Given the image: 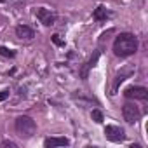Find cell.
I'll return each mask as SVG.
<instances>
[{
	"mask_svg": "<svg viewBox=\"0 0 148 148\" xmlns=\"http://www.w3.org/2000/svg\"><path fill=\"white\" fill-rule=\"evenodd\" d=\"M138 51V38L132 33H120L113 42V52L119 58H127Z\"/></svg>",
	"mask_w": 148,
	"mask_h": 148,
	"instance_id": "cell-1",
	"label": "cell"
},
{
	"mask_svg": "<svg viewBox=\"0 0 148 148\" xmlns=\"http://www.w3.org/2000/svg\"><path fill=\"white\" fill-rule=\"evenodd\" d=\"M16 131L21 138H32L37 132V124L32 117L21 115V117L16 119Z\"/></svg>",
	"mask_w": 148,
	"mask_h": 148,
	"instance_id": "cell-2",
	"label": "cell"
},
{
	"mask_svg": "<svg viewBox=\"0 0 148 148\" xmlns=\"http://www.w3.org/2000/svg\"><path fill=\"white\" fill-rule=\"evenodd\" d=\"M122 115H124L127 124H134V122H138L141 119V112L134 103H125L122 106Z\"/></svg>",
	"mask_w": 148,
	"mask_h": 148,
	"instance_id": "cell-3",
	"label": "cell"
},
{
	"mask_svg": "<svg viewBox=\"0 0 148 148\" xmlns=\"http://www.w3.org/2000/svg\"><path fill=\"white\" fill-rule=\"evenodd\" d=\"M124 96L125 98H131V99H141V101H146L148 99V89L146 87H138V86H131L124 91Z\"/></svg>",
	"mask_w": 148,
	"mask_h": 148,
	"instance_id": "cell-4",
	"label": "cell"
},
{
	"mask_svg": "<svg viewBox=\"0 0 148 148\" xmlns=\"http://www.w3.org/2000/svg\"><path fill=\"white\" fill-rule=\"evenodd\" d=\"M105 136H106L110 141H115V143L124 141V138H125L124 129L119 127V125H106V127H105Z\"/></svg>",
	"mask_w": 148,
	"mask_h": 148,
	"instance_id": "cell-5",
	"label": "cell"
},
{
	"mask_svg": "<svg viewBox=\"0 0 148 148\" xmlns=\"http://www.w3.org/2000/svg\"><path fill=\"white\" fill-rule=\"evenodd\" d=\"M37 18L40 19V23L42 25H45V26H52L54 23H56V14L54 12H51L49 9H45V7H40V9H37Z\"/></svg>",
	"mask_w": 148,
	"mask_h": 148,
	"instance_id": "cell-6",
	"label": "cell"
},
{
	"mask_svg": "<svg viewBox=\"0 0 148 148\" xmlns=\"http://www.w3.org/2000/svg\"><path fill=\"white\" fill-rule=\"evenodd\" d=\"M132 73H134V68H132V66H127V68H124L120 73H117V77H115V80H113V86H112V92H110L112 96H113V94H117L119 86H120V84H122L127 77H131Z\"/></svg>",
	"mask_w": 148,
	"mask_h": 148,
	"instance_id": "cell-7",
	"label": "cell"
},
{
	"mask_svg": "<svg viewBox=\"0 0 148 148\" xmlns=\"http://www.w3.org/2000/svg\"><path fill=\"white\" fill-rule=\"evenodd\" d=\"M98 59H99V51H94V54L87 59V63H86L84 68L80 70V77H82V79H87V77H89V70L98 63Z\"/></svg>",
	"mask_w": 148,
	"mask_h": 148,
	"instance_id": "cell-8",
	"label": "cell"
},
{
	"mask_svg": "<svg viewBox=\"0 0 148 148\" xmlns=\"http://www.w3.org/2000/svg\"><path fill=\"white\" fill-rule=\"evenodd\" d=\"M16 35L23 40H32L35 37V32L26 25H19V26H16Z\"/></svg>",
	"mask_w": 148,
	"mask_h": 148,
	"instance_id": "cell-9",
	"label": "cell"
},
{
	"mask_svg": "<svg viewBox=\"0 0 148 148\" xmlns=\"http://www.w3.org/2000/svg\"><path fill=\"white\" fill-rule=\"evenodd\" d=\"M68 145V139L66 138H47L44 141V146L45 148H54V146H66Z\"/></svg>",
	"mask_w": 148,
	"mask_h": 148,
	"instance_id": "cell-10",
	"label": "cell"
},
{
	"mask_svg": "<svg viewBox=\"0 0 148 148\" xmlns=\"http://www.w3.org/2000/svg\"><path fill=\"white\" fill-rule=\"evenodd\" d=\"M106 16H108V12H106V9L105 7H96V11H94V18L98 19V21H101V19H106Z\"/></svg>",
	"mask_w": 148,
	"mask_h": 148,
	"instance_id": "cell-11",
	"label": "cell"
},
{
	"mask_svg": "<svg viewBox=\"0 0 148 148\" xmlns=\"http://www.w3.org/2000/svg\"><path fill=\"white\" fill-rule=\"evenodd\" d=\"M91 117H92V120L98 122V124L103 122V113H101L99 110H92V112H91Z\"/></svg>",
	"mask_w": 148,
	"mask_h": 148,
	"instance_id": "cell-12",
	"label": "cell"
},
{
	"mask_svg": "<svg viewBox=\"0 0 148 148\" xmlns=\"http://www.w3.org/2000/svg\"><path fill=\"white\" fill-rule=\"evenodd\" d=\"M0 54L5 56V58H14V56H16V52L11 51V49H7V47H0Z\"/></svg>",
	"mask_w": 148,
	"mask_h": 148,
	"instance_id": "cell-13",
	"label": "cell"
},
{
	"mask_svg": "<svg viewBox=\"0 0 148 148\" xmlns=\"http://www.w3.org/2000/svg\"><path fill=\"white\" fill-rule=\"evenodd\" d=\"M0 146H2V148H5V146H9V148H16V143H12V141H4Z\"/></svg>",
	"mask_w": 148,
	"mask_h": 148,
	"instance_id": "cell-14",
	"label": "cell"
},
{
	"mask_svg": "<svg viewBox=\"0 0 148 148\" xmlns=\"http://www.w3.org/2000/svg\"><path fill=\"white\" fill-rule=\"evenodd\" d=\"M52 42H54L56 45H63V40L59 38V35H52Z\"/></svg>",
	"mask_w": 148,
	"mask_h": 148,
	"instance_id": "cell-15",
	"label": "cell"
},
{
	"mask_svg": "<svg viewBox=\"0 0 148 148\" xmlns=\"http://www.w3.org/2000/svg\"><path fill=\"white\" fill-rule=\"evenodd\" d=\"M9 98V91H0V101H4Z\"/></svg>",
	"mask_w": 148,
	"mask_h": 148,
	"instance_id": "cell-16",
	"label": "cell"
}]
</instances>
